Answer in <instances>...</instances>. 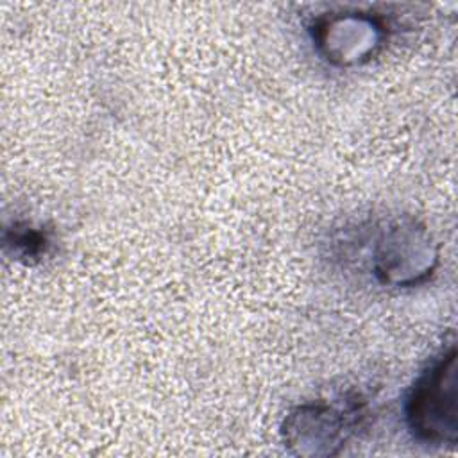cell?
<instances>
[{"label":"cell","mask_w":458,"mask_h":458,"mask_svg":"<svg viewBox=\"0 0 458 458\" xmlns=\"http://www.w3.org/2000/svg\"><path fill=\"white\" fill-rule=\"evenodd\" d=\"M406 422L428 445H454L458 440V369L451 345L417 377L406 399Z\"/></svg>","instance_id":"1"},{"label":"cell","mask_w":458,"mask_h":458,"mask_svg":"<svg viewBox=\"0 0 458 458\" xmlns=\"http://www.w3.org/2000/svg\"><path fill=\"white\" fill-rule=\"evenodd\" d=\"M372 267L377 279L392 286H411L426 279L437 265L431 234L413 218L395 220L376 240Z\"/></svg>","instance_id":"2"},{"label":"cell","mask_w":458,"mask_h":458,"mask_svg":"<svg viewBox=\"0 0 458 458\" xmlns=\"http://www.w3.org/2000/svg\"><path fill=\"white\" fill-rule=\"evenodd\" d=\"M354 408H338L335 404H304L293 410L283 426L284 445L299 456H331L347 440Z\"/></svg>","instance_id":"3"},{"label":"cell","mask_w":458,"mask_h":458,"mask_svg":"<svg viewBox=\"0 0 458 458\" xmlns=\"http://www.w3.org/2000/svg\"><path fill=\"white\" fill-rule=\"evenodd\" d=\"M383 25L367 14H331L313 25V41L320 54L340 66L369 61L381 47Z\"/></svg>","instance_id":"4"}]
</instances>
